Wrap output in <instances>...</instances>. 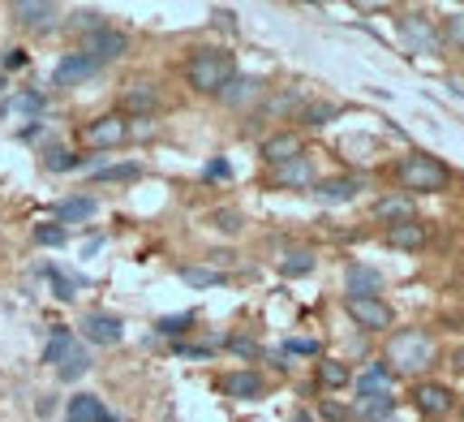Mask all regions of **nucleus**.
I'll return each mask as SVG.
<instances>
[{
    "mask_svg": "<svg viewBox=\"0 0 464 422\" xmlns=\"http://www.w3.org/2000/svg\"><path fill=\"white\" fill-rule=\"evenodd\" d=\"M34 241H39V246H65L69 229L65 224H39V229H34Z\"/></svg>",
    "mask_w": 464,
    "mask_h": 422,
    "instance_id": "37",
    "label": "nucleus"
},
{
    "mask_svg": "<svg viewBox=\"0 0 464 422\" xmlns=\"http://www.w3.org/2000/svg\"><path fill=\"white\" fill-rule=\"evenodd\" d=\"M9 14L22 26H48L56 17V5H48V0H17V5H9Z\"/></svg>",
    "mask_w": 464,
    "mask_h": 422,
    "instance_id": "23",
    "label": "nucleus"
},
{
    "mask_svg": "<svg viewBox=\"0 0 464 422\" xmlns=\"http://www.w3.org/2000/svg\"><path fill=\"white\" fill-rule=\"evenodd\" d=\"M344 310L348 319L365 328V332H387L392 323H396V310L382 302V298H344Z\"/></svg>",
    "mask_w": 464,
    "mask_h": 422,
    "instance_id": "4",
    "label": "nucleus"
},
{
    "mask_svg": "<svg viewBox=\"0 0 464 422\" xmlns=\"http://www.w3.org/2000/svg\"><path fill=\"white\" fill-rule=\"evenodd\" d=\"M91 371V354H86L82 345H73L69 349V358L56 367V379H65V384H73V379H82V375Z\"/></svg>",
    "mask_w": 464,
    "mask_h": 422,
    "instance_id": "28",
    "label": "nucleus"
},
{
    "mask_svg": "<svg viewBox=\"0 0 464 422\" xmlns=\"http://www.w3.org/2000/svg\"><path fill=\"white\" fill-rule=\"evenodd\" d=\"M426 241H430V229L421 220H404V224L387 229V246H396V250H421Z\"/></svg>",
    "mask_w": 464,
    "mask_h": 422,
    "instance_id": "19",
    "label": "nucleus"
},
{
    "mask_svg": "<svg viewBox=\"0 0 464 422\" xmlns=\"http://www.w3.org/2000/svg\"><path fill=\"white\" fill-rule=\"evenodd\" d=\"M181 280H185V285H194V289H216V285H224V276H219L216 268H181Z\"/></svg>",
    "mask_w": 464,
    "mask_h": 422,
    "instance_id": "34",
    "label": "nucleus"
},
{
    "mask_svg": "<svg viewBox=\"0 0 464 422\" xmlns=\"http://www.w3.org/2000/svg\"><path fill=\"white\" fill-rule=\"evenodd\" d=\"M271 186L276 190H310L314 186V169H310V160L297 155V160H288L280 169H271Z\"/></svg>",
    "mask_w": 464,
    "mask_h": 422,
    "instance_id": "14",
    "label": "nucleus"
},
{
    "mask_svg": "<svg viewBox=\"0 0 464 422\" xmlns=\"http://www.w3.org/2000/svg\"><path fill=\"white\" fill-rule=\"evenodd\" d=\"M318 414H323L327 422H348V418H353V414H348L344 406H335V401H323V409H318Z\"/></svg>",
    "mask_w": 464,
    "mask_h": 422,
    "instance_id": "44",
    "label": "nucleus"
},
{
    "mask_svg": "<svg viewBox=\"0 0 464 422\" xmlns=\"http://www.w3.org/2000/svg\"><path fill=\"white\" fill-rule=\"evenodd\" d=\"M392 414H396V397H392V388L357 392V409H353V418H362V422H387Z\"/></svg>",
    "mask_w": 464,
    "mask_h": 422,
    "instance_id": "10",
    "label": "nucleus"
},
{
    "mask_svg": "<svg viewBox=\"0 0 464 422\" xmlns=\"http://www.w3.org/2000/svg\"><path fill=\"white\" fill-rule=\"evenodd\" d=\"M443 39H448L451 48L464 52V14H451L448 22H443Z\"/></svg>",
    "mask_w": 464,
    "mask_h": 422,
    "instance_id": "39",
    "label": "nucleus"
},
{
    "mask_svg": "<svg viewBox=\"0 0 464 422\" xmlns=\"http://www.w3.org/2000/svg\"><path fill=\"white\" fill-rule=\"evenodd\" d=\"M232 78H237V56L224 48H198L185 65V83L198 95H219Z\"/></svg>",
    "mask_w": 464,
    "mask_h": 422,
    "instance_id": "3",
    "label": "nucleus"
},
{
    "mask_svg": "<svg viewBox=\"0 0 464 422\" xmlns=\"http://www.w3.org/2000/svg\"><path fill=\"white\" fill-rule=\"evenodd\" d=\"M314 271V254L310 250H293V254H284V263H280V276H310Z\"/></svg>",
    "mask_w": 464,
    "mask_h": 422,
    "instance_id": "32",
    "label": "nucleus"
},
{
    "mask_svg": "<svg viewBox=\"0 0 464 422\" xmlns=\"http://www.w3.org/2000/svg\"><path fill=\"white\" fill-rule=\"evenodd\" d=\"M413 409L421 418H448L456 409V392L439 379H421V384H413Z\"/></svg>",
    "mask_w": 464,
    "mask_h": 422,
    "instance_id": "5",
    "label": "nucleus"
},
{
    "mask_svg": "<svg viewBox=\"0 0 464 422\" xmlns=\"http://www.w3.org/2000/svg\"><path fill=\"white\" fill-rule=\"evenodd\" d=\"M194 328V310H185V315H164V319H155V332L160 337H185Z\"/></svg>",
    "mask_w": 464,
    "mask_h": 422,
    "instance_id": "33",
    "label": "nucleus"
},
{
    "mask_svg": "<svg viewBox=\"0 0 464 422\" xmlns=\"http://www.w3.org/2000/svg\"><path fill=\"white\" fill-rule=\"evenodd\" d=\"M258 95H263V83L249 78V74H237V78L219 91V100L224 103H246V100H258Z\"/></svg>",
    "mask_w": 464,
    "mask_h": 422,
    "instance_id": "25",
    "label": "nucleus"
},
{
    "mask_svg": "<svg viewBox=\"0 0 464 422\" xmlns=\"http://www.w3.org/2000/svg\"><path fill=\"white\" fill-rule=\"evenodd\" d=\"M451 371H456V375H464V345H460V349H456V354H451Z\"/></svg>",
    "mask_w": 464,
    "mask_h": 422,
    "instance_id": "47",
    "label": "nucleus"
},
{
    "mask_svg": "<svg viewBox=\"0 0 464 422\" xmlns=\"http://www.w3.org/2000/svg\"><path fill=\"white\" fill-rule=\"evenodd\" d=\"M224 392L237 397V401H258V397L266 392V384H263V375L258 371H232L228 379H224Z\"/></svg>",
    "mask_w": 464,
    "mask_h": 422,
    "instance_id": "21",
    "label": "nucleus"
},
{
    "mask_svg": "<svg viewBox=\"0 0 464 422\" xmlns=\"http://www.w3.org/2000/svg\"><path fill=\"white\" fill-rule=\"evenodd\" d=\"M382 362L396 375H426L439 362V340L426 328H400L387 340V358Z\"/></svg>",
    "mask_w": 464,
    "mask_h": 422,
    "instance_id": "1",
    "label": "nucleus"
},
{
    "mask_svg": "<svg viewBox=\"0 0 464 422\" xmlns=\"http://www.w3.org/2000/svg\"><path fill=\"white\" fill-rule=\"evenodd\" d=\"M73 345H78V340H73V332H69V328H56V332H52V340L44 345V362H48V367H61Z\"/></svg>",
    "mask_w": 464,
    "mask_h": 422,
    "instance_id": "27",
    "label": "nucleus"
},
{
    "mask_svg": "<svg viewBox=\"0 0 464 422\" xmlns=\"http://www.w3.org/2000/svg\"><path fill=\"white\" fill-rule=\"evenodd\" d=\"M305 95H297L293 86L288 91H280V95H271V100H263V108H258V121H280V117H288V113H301L305 108Z\"/></svg>",
    "mask_w": 464,
    "mask_h": 422,
    "instance_id": "22",
    "label": "nucleus"
},
{
    "mask_svg": "<svg viewBox=\"0 0 464 422\" xmlns=\"http://www.w3.org/2000/svg\"><path fill=\"white\" fill-rule=\"evenodd\" d=\"M224 345H228L232 354H241V358H254V354H258V345H254L249 337H228Z\"/></svg>",
    "mask_w": 464,
    "mask_h": 422,
    "instance_id": "42",
    "label": "nucleus"
},
{
    "mask_svg": "<svg viewBox=\"0 0 464 422\" xmlns=\"http://www.w3.org/2000/svg\"><path fill=\"white\" fill-rule=\"evenodd\" d=\"M400 34H404L417 52H434V48H439V31H434V22H430V17H421V14L400 17Z\"/></svg>",
    "mask_w": 464,
    "mask_h": 422,
    "instance_id": "17",
    "label": "nucleus"
},
{
    "mask_svg": "<svg viewBox=\"0 0 464 422\" xmlns=\"http://www.w3.org/2000/svg\"><path fill=\"white\" fill-rule=\"evenodd\" d=\"M0 65H5V69H22V65H26V52H22V48H9Z\"/></svg>",
    "mask_w": 464,
    "mask_h": 422,
    "instance_id": "46",
    "label": "nucleus"
},
{
    "mask_svg": "<svg viewBox=\"0 0 464 422\" xmlns=\"http://www.w3.org/2000/svg\"><path fill=\"white\" fill-rule=\"evenodd\" d=\"M44 108H48V95L26 86V91H14L9 100L0 103V117L5 121H39L44 117Z\"/></svg>",
    "mask_w": 464,
    "mask_h": 422,
    "instance_id": "8",
    "label": "nucleus"
},
{
    "mask_svg": "<svg viewBox=\"0 0 464 422\" xmlns=\"http://www.w3.org/2000/svg\"><path fill=\"white\" fill-rule=\"evenodd\" d=\"M73 26L86 34H95V31H103L108 22H103V14H95V9H82V14H73Z\"/></svg>",
    "mask_w": 464,
    "mask_h": 422,
    "instance_id": "40",
    "label": "nucleus"
},
{
    "mask_svg": "<svg viewBox=\"0 0 464 422\" xmlns=\"http://www.w3.org/2000/svg\"><path fill=\"white\" fill-rule=\"evenodd\" d=\"M44 169L48 172H73V169H86V160L82 155H73V152H65V147H48V152H44Z\"/></svg>",
    "mask_w": 464,
    "mask_h": 422,
    "instance_id": "29",
    "label": "nucleus"
},
{
    "mask_svg": "<svg viewBox=\"0 0 464 422\" xmlns=\"http://www.w3.org/2000/svg\"><path fill=\"white\" fill-rule=\"evenodd\" d=\"M91 74H100V65H95V61L78 48V52H65V56L56 61V69H52V83H56V86H78V83H86Z\"/></svg>",
    "mask_w": 464,
    "mask_h": 422,
    "instance_id": "9",
    "label": "nucleus"
},
{
    "mask_svg": "<svg viewBox=\"0 0 464 422\" xmlns=\"http://www.w3.org/2000/svg\"><path fill=\"white\" fill-rule=\"evenodd\" d=\"M82 337L91 345H116L125 337V323L116 315H108V310H91V315H82Z\"/></svg>",
    "mask_w": 464,
    "mask_h": 422,
    "instance_id": "11",
    "label": "nucleus"
},
{
    "mask_svg": "<svg viewBox=\"0 0 464 422\" xmlns=\"http://www.w3.org/2000/svg\"><path fill=\"white\" fill-rule=\"evenodd\" d=\"M284 358H318L323 354V345H318V340H284V349H280Z\"/></svg>",
    "mask_w": 464,
    "mask_h": 422,
    "instance_id": "38",
    "label": "nucleus"
},
{
    "mask_svg": "<svg viewBox=\"0 0 464 422\" xmlns=\"http://www.w3.org/2000/svg\"><path fill=\"white\" fill-rule=\"evenodd\" d=\"M297 155H301L297 130H280V134H266L263 138V164H271V169H280V164L297 160Z\"/></svg>",
    "mask_w": 464,
    "mask_h": 422,
    "instance_id": "13",
    "label": "nucleus"
},
{
    "mask_svg": "<svg viewBox=\"0 0 464 422\" xmlns=\"http://www.w3.org/2000/svg\"><path fill=\"white\" fill-rule=\"evenodd\" d=\"M344 293H348V298H379V293H382L379 268H365V263H348V271H344Z\"/></svg>",
    "mask_w": 464,
    "mask_h": 422,
    "instance_id": "15",
    "label": "nucleus"
},
{
    "mask_svg": "<svg viewBox=\"0 0 464 422\" xmlns=\"http://www.w3.org/2000/svg\"><path fill=\"white\" fill-rule=\"evenodd\" d=\"M357 190H362V182H357V177H332V182H314V186H310V194H314L318 203L340 207V203H348V199H357Z\"/></svg>",
    "mask_w": 464,
    "mask_h": 422,
    "instance_id": "18",
    "label": "nucleus"
},
{
    "mask_svg": "<svg viewBox=\"0 0 464 422\" xmlns=\"http://www.w3.org/2000/svg\"><path fill=\"white\" fill-rule=\"evenodd\" d=\"M100 211V199L95 194H73V199H61L56 203V224H82Z\"/></svg>",
    "mask_w": 464,
    "mask_h": 422,
    "instance_id": "20",
    "label": "nucleus"
},
{
    "mask_svg": "<svg viewBox=\"0 0 464 422\" xmlns=\"http://www.w3.org/2000/svg\"><path fill=\"white\" fill-rule=\"evenodd\" d=\"M211 224H216L219 233H241V211H216Z\"/></svg>",
    "mask_w": 464,
    "mask_h": 422,
    "instance_id": "41",
    "label": "nucleus"
},
{
    "mask_svg": "<svg viewBox=\"0 0 464 422\" xmlns=\"http://www.w3.org/2000/svg\"><path fill=\"white\" fill-rule=\"evenodd\" d=\"M121 108L130 113V117L147 121L155 108H160V86L155 83H130L125 91H121Z\"/></svg>",
    "mask_w": 464,
    "mask_h": 422,
    "instance_id": "12",
    "label": "nucleus"
},
{
    "mask_svg": "<svg viewBox=\"0 0 464 422\" xmlns=\"http://www.w3.org/2000/svg\"><path fill=\"white\" fill-rule=\"evenodd\" d=\"M348 379V367L344 362H318V384H327V388H344Z\"/></svg>",
    "mask_w": 464,
    "mask_h": 422,
    "instance_id": "36",
    "label": "nucleus"
},
{
    "mask_svg": "<svg viewBox=\"0 0 464 422\" xmlns=\"http://www.w3.org/2000/svg\"><path fill=\"white\" fill-rule=\"evenodd\" d=\"M125 48H130L125 31H112V26H103V31H95V34H86V39H82V52L100 69L108 65V61H116V56H125Z\"/></svg>",
    "mask_w": 464,
    "mask_h": 422,
    "instance_id": "7",
    "label": "nucleus"
},
{
    "mask_svg": "<svg viewBox=\"0 0 464 422\" xmlns=\"http://www.w3.org/2000/svg\"><path fill=\"white\" fill-rule=\"evenodd\" d=\"M65 422H116V414L103 406L95 392H78V397H69Z\"/></svg>",
    "mask_w": 464,
    "mask_h": 422,
    "instance_id": "16",
    "label": "nucleus"
},
{
    "mask_svg": "<svg viewBox=\"0 0 464 422\" xmlns=\"http://www.w3.org/2000/svg\"><path fill=\"white\" fill-rule=\"evenodd\" d=\"M0 91H5V78H0Z\"/></svg>",
    "mask_w": 464,
    "mask_h": 422,
    "instance_id": "49",
    "label": "nucleus"
},
{
    "mask_svg": "<svg viewBox=\"0 0 464 422\" xmlns=\"http://www.w3.org/2000/svg\"><path fill=\"white\" fill-rule=\"evenodd\" d=\"M396 182L409 199L413 194H443L451 186V169L430 152H409L396 164Z\"/></svg>",
    "mask_w": 464,
    "mask_h": 422,
    "instance_id": "2",
    "label": "nucleus"
},
{
    "mask_svg": "<svg viewBox=\"0 0 464 422\" xmlns=\"http://www.w3.org/2000/svg\"><path fill=\"white\" fill-rule=\"evenodd\" d=\"M228 177H232L228 160H211V164H207V182H228Z\"/></svg>",
    "mask_w": 464,
    "mask_h": 422,
    "instance_id": "43",
    "label": "nucleus"
},
{
    "mask_svg": "<svg viewBox=\"0 0 464 422\" xmlns=\"http://www.w3.org/2000/svg\"><path fill=\"white\" fill-rule=\"evenodd\" d=\"M211 349H216V345H177L181 358H211Z\"/></svg>",
    "mask_w": 464,
    "mask_h": 422,
    "instance_id": "45",
    "label": "nucleus"
},
{
    "mask_svg": "<svg viewBox=\"0 0 464 422\" xmlns=\"http://www.w3.org/2000/svg\"><path fill=\"white\" fill-rule=\"evenodd\" d=\"M44 276H48L52 280V293H56V298H61V302H73V298H78V285H86L82 276H78V280H73V276H65V271L61 268H44Z\"/></svg>",
    "mask_w": 464,
    "mask_h": 422,
    "instance_id": "30",
    "label": "nucleus"
},
{
    "mask_svg": "<svg viewBox=\"0 0 464 422\" xmlns=\"http://www.w3.org/2000/svg\"><path fill=\"white\" fill-rule=\"evenodd\" d=\"M142 177V164H108V169H95V182H138Z\"/></svg>",
    "mask_w": 464,
    "mask_h": 422,
    "instance_id": "35",
    "label": "nucleus"
},
{
    "mask_svg": "<svg viewBox=\"0 0 464 422\" xmlns=\"http://www.w3.org/2000/svg\"><path fill=\"white\" fill-rule=\"evenodd\" d=\"M335 117H340V103H332V100H310L301 108V125H310V130H323Z\"/></svg>",
    "mask_w": 464,
    "mask_h": 422,
    "instance_id": "26",
    "label": "nucleus"
},
{
    "mask_svg": "<svg viewBox=\"0 0 464 422\" xmlns=\"http://www.w3.org/2000/svg\"><path fill=\"white\" fill-rule=\"evenodd\" d=\"M374 216H379L387 229H392V224H404V220H417L409 194H387V199H379V203H374Z\"/></svg>",
    "mask_w": 464,
    "mask_h": 422,
    "instance_id": "24",
    "label": "nucleus"
},
{
    "mask_svg": "<svg viewBox=\"0 0 464 422\" xmlns=\"http://www.w3.org/2000/svg\"><path fill=\"white\" fill-rule=\"evenodd\" d=\"M293 422H310V414H297V418H293Z\"/></svg>",
    "mask_w": 464,
    "mask_h": 422,
    "instance_id": "48",
    "label": "nucleus"
},
{
    "mask_svg": "<svg viewBox=\"0 0 464 422\" xmlns=\"http://www.w3.org/2000/svg\"><path fill=\"white\" fill-rule=\"evenodd\" d=\"M125 138H130V121L121 117V113H103V117H95L82 130V142L95 147V152H112V147H121Z\"/></svg>",
    "mask_w": 464,
    "mask_h": 422,
    "instance_id": "6",
    "label": "nucleus"
},
{
    "mask_svg": "<svg viewBox=\"0 0 464 422\" xmlns=\"http://www.w3.org/2000/svg\"><path fill=\"white\" fill-rule=\"evenodd\" d=\"M396 379V371L387 367V362H374V367H365L362 379H357V392H370V388H387Z\"/></svg>",
    "mask_w": 464,
    "mask_h": 422,
    "instance_id": "31",
    "label": "nucleus"
}]
</instances>
